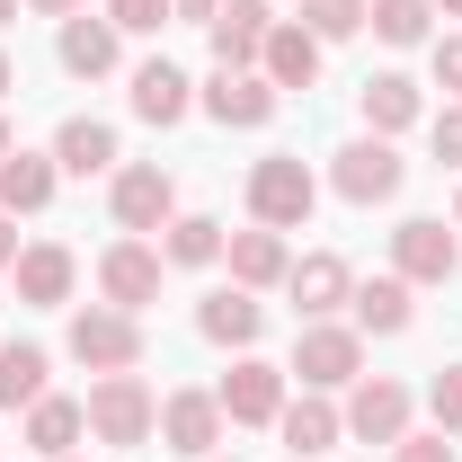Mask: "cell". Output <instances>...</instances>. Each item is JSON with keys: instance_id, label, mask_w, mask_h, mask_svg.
I'll list each match as a JSON object with an SVG mask.
<instances>
[{"instance_id": "cell-1", "label": "cell", "mask_w": 462, "mask_h": 462, "mask_svg": "<svg viewBox=\"0 0 462 462\" xmlns=\"http://www.w3.org/2000/svg\"><path fill=\"white\" fill-rule=\"evenodd\" d=\"M80 409H89V436L98 445H152L161 436V401H152L143 374H98Z\"/></svg>"}, {"instance_id": "cell-2", "label": "cell", "mask_w": 462, "mask_h": 462, "mask_svg": "<svg viewBox=\"0 0 462 462\" xmlns=\"http://www.w3.org/2000/svg\"><path fill=\"white\" fill-rule=\"evenodd\" d=\"M311 205H320V178H311V161L267 152V161L249 170V223H267V231H302V223H311Z\"/></svg>"}, {"instance_id": "cell-3", "label": "cell", "mask_w": 462, "mask_h": 462, "mask_svg": "<svg viewBox=\"0 0 462 462\" xmlns=\"http://www.w3.org/2000/svg\"><path fill=\"white\" fill-rule=\"evenodd\" d=\"M285 374H302V392H346L365 374V329L356 320H302Z\"/></svg>"}, {"instance_id": "cell-4", "label": "cell", "mask_w": 462, "mask_h": 462, "mask_svg": "<svg viewBox=\"0 0 462 462\" xmlns=\"http://www.w3.org/2000/svg\"><path fill=\"white\" fill-rule=\"evenodd\" d=\"M71 356L89 374H134L143 365V320L116 311V302H89V311H71Z\"/></svg>"}, {"instance_id": "cell-5", "label": "cell", "mask_w": 462, "mask_h": 462, "mask_svg": "<svg viewBox=\"0 0 462 462\" xmlns=\"http://www.w3.org/2000/svg\"><path fill=\"white\" fill-rule=\"evenodd\" d=\"M107 205H116V231H170L178 223V178L161 170V161H134V170H116V187H107Z\"/></svg>"}, {"instance_id": "cell-6", "label": "cell", "mask_w": 462, "mask_h": 462, "mask_svg": "<svg viewBox=\"0 0 462 462\" xmlns=\"http://www.w3.org/2000/svg\"><path fill=\"white\" fill-rule=\"evenodd\" d=\"M401 178H409V161L383 143V134H365V143H346L338 161H329V187H338L346 205H392L401 196Z\"/></svg>"}, {"instance_id": "cell-7", "label": "cell", "mask_w": 462, "mask_h": 462, "mask_svg": "<svg viewBox=\"0 0 462 462\" xmlns=\"http://www.w3.org/2000/svg\"><path fill=\"white\" fill-rule=\"evenodd\" d=\"M161 267H170V258H161L152 240H134V231H125L107 258H98V293H107L116 311H134V320H143V311L161 302Z\"/></svg>"}, {"instance_id": "cell-8", "label": "cell", "mask_w": 462, "mask_h": 462, "mask_svg": "<svg viewBox=\"0 0 462 462\" xmlns=\"http://www.w3.org/2000/svg\"><path fill=\"white\" fill-rule=\"evenodd\" d=\"M214 401H223L231 427H276V409H285V365H267V356H240L223 383H214Z\"/></svg>"}, {"instance_id": "cell-9", "label": "cell", "mask_w": 462, "mask_h": 462, "mask_svg": "<svg viewBox=\"0 0 462 462\" xmlns=\"http://www.w3.org/2000/svg\"><path fill=\"white\" fill-rule=\"evenodd\" d=\"M346 436L401 445V436H409V383H392V374H356V383H346Z\"/></svg>"}, {"instance_id": "cell-10", "label": "cell", "mask_w": 462, "mask_h": 462, "mask_svg": "<svg viewBox=\"0 0 462 462\" xmlns=\"http://www.w3.org/2000/svg\"><path fill=\"white\" fill-rule=\"evenodd\" d=\"M196 107L214 116V125H240V134H258V125H276V107H285V89H276L267 71H214Z\"/></svg>"}, {"instance_id": "cell-11", "label": "cell", "mask_w": 462, "mask_h": 462, "mask_svg": "<svg viewBox=\"0 0 462 462\" xmlns=\"http://www.w3.org/2000/svg\"><path fill=\"white\" fill-rule=\"evenodd\" d=\"M462 267V240L436 214H409L401 231H392V276H409V285H445Z\"/></svg>"}, {"instance_id": "cell-12", "label": "cell", "mask_w": 462, "mask_h": 462, "mask_svg": "<svg viewBox=\"0 0 462 462\" xmlns=\"http://www.w3.org/2000/svg\"><path fill=\"white\" fill-rule=\"evenodd\" d=\"M205 36H214V71H258L267 36H276V9L267 0H223V18Z\"/></svg>"}, {"instance_id": "cell-13", "label": "cell", "mask_w": 462, "mask_h": 462, "mask_svg": "<svg viewBox=\"0 0 462 462\" xmlns=\"http://www.w3.org/2000/svg\"><path fill=\"white\" fill-rule=\"evenodd\" d=\"M223 401H214V392H170V401H161V445H170V454H187V462H205L214 454V445H223Z\"/></svg>"}, {"instance_id": "cell-14", "label": "cell", "mask_w": 462, "mask_h": 462, "mask_svg": "<svg viewBox=\"0 0 462 462\" xmlns=\"http://www.w3.org/2000/svg\"><path fill=\"white\" fill-rule=\"evenodd\" d=\"M223 258H231V285H249V293H267V285H285V276H293L285 231H267V223L231 231V240H223Z\"/></svg>"}, {"instance_id": "cell-15", "label": "cell", "mask_w": 462, "mask_h": 462, "mask_svg": "<svg viewBox=\"0 0 462 462\" xmlns=\"http://www.w3.org/2000/svg\"><path fill=\"white\" fill-rule=\"evenodd\" d=\"M285 293H293V311H302V320H329L346 293H356V276H346V258H338V249H311V258H293Z\"/></svg>"}, {"instance_id": "cell-16", "label": "cell", "mask_w": 462, "mask_h": 462, "mask_svg": "<svg viewBox=\"0 0 462 462\" xmlns=\"http://www.w3.org/2000/svg\"><path fill=\"white\" fill-rule=\"evenodd\" d=\"M116 45H125V36H116V18H89V9H80V18H62V36H54V54H62L71 80H107V71H116Z\"/></svg>"}, {"instance_id": "cell-17", "label": "cell", "mask_w": 462, "mask_h": 462, "mask_svg": "<svg viewBox=\"0 0 462 462\" xmlns=\"http://www.w3.org/2000/svg\"><path fill=\"white\" fill-rule=\"evenodd\" d=\"M276 436H285V454H329V445H338L346 436V409H329V392H302V401H285L276 409Z\"/></svg>"}, {"instance_id": "cell-18", "label": "cell", "mask_w": 462, "mask_h": 462, "mask_svg": "<svg viewBox=\"0 0 462 462\" xmlns=\"http://www.w3.org/2000/svg\"><path fill=\"white\" fill-rule=\"evenodd\" d=\"M54 187H62L54 152H9V161H0V214H9V223H18V214H45Z\"/></svg>"}, {"instance_id": "cell-19", "label": "cell", "mask_w": 462, "mask_h": 462, "mask_svg": "<svg viewBox=\"0 0 462 462\" xmlns=\"http://www.w3.org/2000/svg\"><path fill=\"white\" fill-rule=\"evenodd\" d=\"M71 276H80V258H71L62 240H36V249H18V302L54 311V302H71Z\"/></svg>"}, {"instance_id": "cell-20", "label": "cell", "mask_w": 462, "mask_h": 462, "mask_svg": "<svg viewBox=\"0 0 462 462\" xmlns=\"http://www.w3.org/2000/svg\"><path fill=\"white\" fill-rule=\"evenodd\" d=\"M196 329H205L214 346H258V329H267V302H258L249 285L205 293V302H196Z\"/></svg>"}, {"instance_id": "cell-21", "label": "cell", "mask_w": 462, "mask_h": 462, "mask_svg": "<svg viewBox=\"0 0 462 462\" xmlns=\"http://www.w3.org/2000/svg\"><path fill=\"white\" fill-rule=\"evenodd\" d=\"M356 107H365V125L392 143V134H409V125L427 116V98H418V80H409V71H374V80L356 89Z\"/></svg>"}, {"instance_id": "cell-22", "label": "cell", "mask_w": 462, "mask_h": 462, "mask_svg": "<svg viewBox=\"0 0 462 462\" xmlns=\"http://www.w3.org/2000/svg\"><path fill=\"white\" fill-rule=\"evenodd\" d=\"M258 71H267L276 89H311V80H320V36H311L302 18H276V36H267Z\"/></svg>"}, {"instance_id": "cell-23", "label": "cell", "mask_w": 462, "mask_h": 462, "mask_svg": "<svg viewBox=\"0 0 462 462\" xmlns=\"http://www.w3.org/2000/svg\"><path fill=\"white\" fill-rule=\"evenodd\" d=\"M346 311H356V329H365V338H401L409 320H418L409 276H374V285H356V293H346Z\"/></svg>"}, {"instance_id": "cell-24", "label": "cell", "mask_w": 462, "mask_h": 462, "mask_svg": "<svg viewBox=\"0 0 462 462\" xmlns=\"http://www.w3.org/2000/svg\"><path fill=\"white\" fill-rule=\"evenodd\" d=\"M54 170H71V178H107V170H116V125H98V116H62Z\"/></svg>"}, {"instance_id": "cell-25", "label": "cell", "mask_w": 462, "mask_h": 462, "mask_svg": "<svg viewBox=\"0 0 462 462\" xmlns=\"http://www.w3.org/2000/svg\"><path fill=\"white\" fill-rule=\"evenodd\" d=\"M187 107H196V80H187L178 62H143V71H134V116H143V125H178Z\"/></svg>"}, {"instance_id": "cell-26", "label": "cell", "mask_w": 462, "mask_h": 462, "mask_svg": "<svg viewBox=\"0 0 462 462\" xmlns=\"http://www.w3.org/2000/svg\"><path fill=\"white\" fill-rule=\"evenodd\" d=\"M80 436H89V409H80V401H62V392H45V401L27 409V445H36L45 462H62L71 445H80Z\"/></svg>"}, {"instance_id": "cell-27", "label": "cell", "mask_w": 462, "mask_h": 462, "mask_svg": "<svg viewBox=\"0 0 462 462\" xmlns=\"http://www.w3.org/2000/svg\"><path fill=\"white\" fill-rule=\"evenodd\" d=\"M45 374H54V365H45V346H0V409H36L45 401Z\"/></svg>"}, {"instance_id": "cell-28", "label": "cell", "mask_w": 462, "mask_h": 462, "mask_svg": "<svg viewBox=\"0 0 462 462\" xmlns=\"http://www.w3.org/2000/svg\"><path fill=\"white\" fill-rule=\"evenodd\" d=\"M223 240H231V231L214 223V214H178L170 240H161V258H170V267H214V258H223Z\"/></svg>"}, {"instance_id": "cell-29", "label": "cell", "mask_w": 462, "mask_h": 462, "mask_svg": "<svg viewBox=\"0 0 462 462\" xmlns=\"http://www.w3.org/2000/svg\"><path fill=\"white\" fill-rule=\"evenodd\" d=\"M365 27H374L383 45H427V36H436V0H374Z\"/></svg>"}, {"instance_id": "cell-30", "label": "cell", "mask_w": 462, "mask_h": 462, "mask_svg": "<svg viewBox=\"0 0 462 462\" xmlns=\"http://www.w3.org/2000/svg\"><path fill=\"white\" fill-rule=\"evenodd\" d=\"M365 9H374V0H302V27H311L320 45H346V36L365 27Z\"/></svg>"}, {"instance_id": "cell-31", "label": "cell", "mask_w": 462, "mask_h": 462, "mask_svg": "<svg viewBox=\"0 0 462 462\" xmlns=\"http://www.w3.org/2000/svg\"><path fill=\"white\" fill-rule=\"evenodd\" d=\"M107 18H116V36H161L178 9L170 0H107Z\"/></svg>"}, {"instance_id": "cell-32", "label": "cell", "mask_w": 462, "mask_h": 462, "mask_svg": "<svg viewBox=\"0 0 462 462\" xmlns=\"http://www.w3.org/2000/svg\"><path fill=\"white\" fill-rule=\"evenodd\" d=\"M427 409H436V427H445V436H462V365H445V374L427 383Z\"/></svg>"}, {"instance_id": "cell-33", "label": "cell", "mask_w": 462, "mask_h": 462, "mask_svg": "<svg viewBox=\"0 0 462 462\" xmlns=\"http://www.w3.org/2000/svg\"><path fill=\"white\" fill-rule=\"evenodd\" d=\"M427 134H436V161H445V170H462V98H445Z\"/></svg>"}, {"instance_id": "cell-34", "label": "cell", "mask_w": 462, "mask_h": 462, "mask_svg": "<svg viewBox=\"0 0 462 462\" xmlns=\"http://www.w3.org/2000/svg\"><path fill=\"white\" fill-rule=\"evenodd\" d=\"M436 89L462 98V36H436Z\"/></svg>"}, {"instance_id": "cell-35", "label": "cell", "mask_w": 462, "mask_h": 462, "mask_svg": "<svg viewBox=\"0 0 462 462\" xmlns=\"http://www.w3.org/2000/svg\"><path fill=\"white\" fill-rule=\"evenodd\" d=\"M392 462H454V445H445V427H436V436H401Z\"/></svg>"}, {"instance_id": "cell-36", "label": "cell", "mask_w": 462, "mask_h": 462, "mask_svg": "<svg viewBox=\"0 0 462 462\" xmlns=\"http://www.w3.org/2000/svg\"><path fill=\"white\" fill-rule=\"evenodd\" d=\"M178 18H187V27H214V18H223V0H170Z\"/></svg>"}, {"instance_id": "cell-37", "label": "cell", "mask_w": 462, "mask_h": 462, "mask_svg": "<svg viewBox=\"0 0 462 462\" xmlns=\"http://www.w3.org/2000/svg\"><path fill=\"white\" fill-rule=\"evenodd\" d=\"M27 9H36V18H80L89 0H27Z\"/></svg>"}, {"instance_id": "cell-38", "label": "cell", "mask_w": 462, "mask_h": 462, "mask_svg": "<svg viewBox=\"0 0 462 462\" xmlns=\"http://www.w3.org/2000/svg\"><path fill=\"white\" fill-rule=\"evenodd\" d=\"M0 267H18V231H9V214H0Z\"/></svg>"}, {"instance_id": "cell-39", "label": "cell", "mask_w": 462, "mask_h": 462, "mask_svg": "<svg viewBox=\"0 0 462 462\" xmlns=\"http://www.w3.org/2000/svg\"><path fill=\"white\" fill-rule=\"evenodd\" d=\"M9 152H18V143H9V125H0V161H9Z\"/></svg>"}, {"instance_id": "cell-40", "label": "cell", "mask_w": 462, "mask_h": 462, "mask_svg": "<svg viewBox=\"0 0 462 462\" xmlns=\"http://www.w3.org/2000/svg\"><path fill=\"white\" fill-rule=\"evenodd\" d=\"M9 18H18V0H0V27H9Z\"/></svg>"}, {"instance_id": "cell-41", "label": "cell", "mask_w": 462, "mask_h": 462, "mask_svg": "<svg viewBox=\"0 0 462 462\" xmlns=\"http://www.w3.org/2000/svg\"><path fill=\"white\" fill-rule=\"evenodd\" d=\"M0 98H9V54H0Z\"/></svg>"}, {"instance_id": "cell-42", "label": "cell", "mask_w": 462, "mask_h": 462, "mask_svg": "<svg viewBox=\"0 0 462 462\" xmlns=\"http://www.w3.org/2000/svg\"><path fill=\"white\" fill-rule=\"evenodd\" d=\"M436 9H454V18H462V0H436Z\"/></svg>"}, {"instance_id": "cell-43", "label": "cell", "mask_w": 462, "mask_h": 462, "mask_svg": "<svg viewBox=\"0 0 462 462\" xmlns=\"http://www.w3.org/2000/svg\"><path fill=\"white\" fill-rule=\"evenodd\" d=\"M454 223H462V196H454Z\"/></svg>"}, {"instance_id": "cell-44", "label": "cell", "mask_w": 462, "mask_h": 462, "mask_svg": "<svg viewBox=\"0 0 462 462\" xmlns=\"http://www.w3.org/2000/svg\"><path fill=\"white\" fill-rule=\"evenodd\" d=\"M62 462H80V454H62Z\"/></svg>"}]
</instances>
